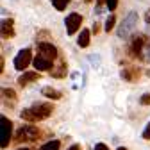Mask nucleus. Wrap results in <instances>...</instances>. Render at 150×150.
Instances as JSON below:
<instances>
[{"label": "nucleus", "instance_id": "1", "mask_svg": "<svg viewBox=\"0 0 150 150\" xmlns=\"http://www.w3.org/2000/svg\"><path fill=\"white\" fill-rule=\"evenodd\" d=\"M54 111V105L52 104H47V102H38V104H32L30 107L23 109L20 112V116L25 120V122H41V120H47Z\"/></svg>", "mask_w": 150, "mask_h": 150}, {"label": "nucleus", "instance_id": "2", "mask_svg": "<svg viewBox=\"0 0 150 150\" xmlns=\"http://www.w3.org/2000/svg\"><path fill=\"white\" fill-rule=\"evenodd\" d=\"M138 20H139V16H138L136 11H130V13L123 18L122 25L118 27V38H120V40H127V38L134 32V29L138 27Z\"/></svg>", "mask_w": 150, "mask_h": 150}, {"label": "nucleus", "instance_id": "3", "mask_svg": "<svg viewBox=\"0 0 150 150\" xmlns=\"http://www.w3.org/2000/svg\"><path fill=\"white\" fill-rule=\"evenodd\" d=\"M38 138H40V129L38 127H32V125H23L18 129V132L14 136V139L18 143L22 141H36Z\"/></svg>", "mask_w": 150, "mask_h": 150}, {"label": "nucleus", "instance_id": "4", "mask_svg": "<svg viewBox=\"0 0 150 150\" xmlns=\"http://www.w3.org/2000/svg\"><path fill=\"white\" fill-rule=\"evenodd\" d=\"M11 134H13V122L6 116H0V146L2 148L9 145Z\"/></svg>", "mask_w": 150, "mask_h": 150}, {"label": "nucleus", "instance_id": "5", "mask_svg": "<svg viewBox=\"0 0 150 150\" xmlns=\"http://www.w3.org/2000/svg\"><path fill=\"white\" fill-rule=\"evenodd\" d=\"M32 61H34V59H32L30 48H23V50H20V52L16 54V57H14V68H16L18 71H23Z\"/></svg>", "mask_w": 150, "mask_h": 150}, {"label": "nucleus", "instance_id": "6", "mask_svg": "<svg viewBox=\"0 0 150 150\" xmlns=\"http://www.w3.org/2000/svg\"><path fill=\"white\" fill-rule=\"evenodd\" d=\"M143 45H145V36L136 34L132 36V40L129 43V55L132 59H139L141 57V52H143Z\"/></svg>", "mask_w": 150, "mask_h": 150}, {"label": "nucleus", "instance_id": "7", "mask_svg": "<svg viewBox=\"0 0 150 150\" xmlns=\"http://www.w3.org/2000/svg\"><path fill=\"white\" fill-rule=\"evenodd\" d=\"M84 18L79 14V13H70L66 18H64V25H66V34L68 36H73L81 29V23H82Z\"/></svg>", "mask_w": 150, "mask_h": 150}, {"label": "nucleus", "instance_id": "8", "mask_svg": "<svg viewBox=\"0 0 150 150\" xmlns=\"http://www.w3.org/2000/svg\"><path fill=\"white\" fill-rule=\"evenodd\" d=\"M38 55L47 57L50 61H55L57 59V48H55L52 43H48V41H40L38 43Z\"/></svg>", "mask_w": 150, "mask_h": 150}, {"label": "nucleus", "instance_id": "9", "mask_svg": "<svg viewBox=\"0 0 150 150\" xmlns=\"http://www.w3.org/2000/svg\"><path fill=\"white\" fill-rule=\"evenodd\" d=\"M139 73H141V70L138 66H129V68H123L120 71V77L127 82H134V81L139 79Z\"/></svg>", "mask_w": 150, "mask_h": 150}, {"label": "nucleus", "instance_id": "10", "mask_svg": "<svg viewBox=\"0 0 150 150\" xmlns=\"http://www.w3.org/2000/svg\"><path fill=\"white\" fill-rule=\"evenodd\" d=\"M32 64H34V68L38 71H50L54 68V61H50L47 57H41V55H36L34 61H32Z\"/></svg>", "mask_w": 150, "mask_h": 150}, {"label": "nucleus", "instance_id": "11", "mask_svg": "<svg viewBox=\"0 0 150 150\" xmlns=\"http://www.w3.org/2000/svg\"><path fill=\"white\" fill-rule=\"evenodd\" d=\"M66 71H68V66H66V61H64V59H57V63H55L54 68L50 70L52 77H55V79H63V77H66Z\"/></svg>", "mask_w": 150, "mask_h": 150}, {"label": "nucleus", "instance_id": "12", "mask_svg": "<svg viewBox=\"0 0 150 150\" xmlns=\"http://www.w3.org/2000/svg\"><path fill=\"white\" fill-rule=\"evenodd\" d=\"M14 36V22L11 18H4L2 20V38H13Z\"/></svg>", "mask_w": 150, "mask_h": 150}, {"label": "nucleus", "instance_id": "13", "mask_svg": "<svg viewBox=\"0 0 150 150\" xmlns=\"http://www.w3.org/2000/svg\"><path fill=\"white\" fill-rule=\"evenodd\" d=\"M38 79H40V73H38V71H25L23 75H20L18 84H20V86H27L29 82H34Z\"/></svg>", "mask_w": 150, "mask_h": 150}, {"label": "nucleus", "instance_id": "14", "mask_svg": "<svg viewBox=\"0 0 150 150\" xmlns=\"http://www.w3.org/2000/svg\"><path fill=\"white\" fill-rule=\"evenodd\" d=\"M89 36H91V30H88V29H82V30H81V34H79V38H77V45H79L81 48L89 47Z\"/></svg>", "mask_w": 150, "mask_h": 150}, {"label": "nucleus", "instance_id": "15", "mask_svg": "<svg viewBox=\"0 0 150 150\" xmlns=\"http://www.w3.org/2000/svg\"><path fill=\"white\" fill-rule=\"evenodd\" d=\"M139 59L145 63H150V34H145V45H143V52Z\"/></svg>", "mask_w": 150, "mask_h": 150}, {"label": "nucleus", "instance_id": "16", "mask_svg": "<svg viewBox=\"0 0 150 150\" xmlns=\"http://www.w3.org/2000/svg\"><path fill=\"white\" fill-rule=\"evenodd\" d=\"M41 93L47 97V98H52V100H59L63 95H61V91H57V89H54V88H50V86H45L43 89H41Z\"/></svg>", "mask_w": 150, "mask_h": 150}, {"label": "nucleus", "instance_id": "17", "mask_svg": "<svg viewBox=\"0 0 150 150\" xmlns=\"http://www.w3.org/2000/svg\"><path fill=\"white\" fill-rule=\"evenodd\" d=\"M59 148H61V143H59L57 139H52V141L45 143L40 150H59Z\"/></svg>", "mask_w": 150, "mask_h": 150}, {"label": "nucleus", "instance_id": "18", "mask_svg": "<svg viewBox=\"0 0 150 150\" xmlns=\"http://www.w3.org/2000/svg\"><path fill=\"white\" fill-rule=\"evenodd\" d=\"M115 25H116V16H115V14H111L107 20H105V25H104L105 32H111L112 29H115Z\"/></svg>", "mask_w": 150, "mask_h": 150}, {"label": "nucleus", "instance_id": "19", "mask_svg": "<svg viewBox=\"0 0 150 150\" xmlns=\"http://www.w3.org/2000/svg\"><path fill=\"white\" fill-rule=\"evenodd\" d=\"M70 2H71V0H52V6L57 9V11H64Z\"/></svg>", "mask_w": 150, "mask_h": 150}, {"label": "nucleus", "instance_id": "20", "mask_svg": "<svg viewBox=\"0 0 150 150\" xmlns=\"http://www.w3.org/2000/svg\"><path fill=\"white\" fill-rule=\"evenodd\" d=\"M2 97H4L6 100L9 98V100L14 102V100H16V93H14L13 89H9V88H2Z\"/></svg>", "mask_w": 150, "mask_h": 150}, {"label": "nucleus", "instance_id": "21", "mask_svg": "<svg viewBox=\"0 0 150 150\" xmlns=\"http://www.w3.org/2000/svg\"><path fill=\"white\" fill-rule=\"evenodd\" d=\"M105 7L109 11H115L118 7V0H105Z\"/></svg>", "mask_w": 150, "mask_h": 150}, {"label": "nucleus", "instance_id": "22", "mask_svg": "<svg viewBox=\"0 0 150 150\" xmlns=\"http://www.w3.org/2000/svg\"><path fill=\"white\" fill-rule=\"evenodd\" d=\"M139 104H141V105H150V93H145V95H141Z\"/></svg>", "mask_w": 150, "mask_h": 150}, {"label": "nucleus", "instance_id": "23", "mask_svg": "<svg viewBox=\"0 0 150 150\" xmlns=\"http://www.w3.org/2000/svg\"><path fill=\"white\" fill-rule=\"evenodd\" d=\"M143 138H145V139H150V122H148V125H146L145 130H143Z\"/></svg>", "mask_w": 150, "mask_h": 150}, {"label": "nucleus", "instance_id": "24", "mask_svg": "<svg viewBox=\"0 0 150 150\" xmlns=\"http://www.w3.org/2000/svg\"><path fill=\"white\" fill-rule=\"evenodd\" d=\"M98 59H100L98 55H89V61H91L93 66H98Z\"/></svg>", "mask_w": 150, "mask_h": 150}, {"label": "nucleus", "instance_id": "25", "mask_svg": "<svg viewBox=\"0 0 150 150\" xmlns=\"http://www.w3.org/2000/svg\"><path fill=\"white\" fill-rule=\"evenodd\" d=\"M93 150H109V146H107V145H104V143H97Z\"/></svg>", "mask_w": 150, "mask_h": 150}, {"label": "nucleus", "instance_id": "26", "mask_svg": "<svg viewBox=\"0 0 150 150\" xmlns=\"http://www.w3.org/2000/svg\"><path fill=\"white\" fill-rule=\"evenodd\" d=\"M145 22L150 25V9H146V13H145Z\"/></svg>", "mask_w": 150, "mask_h": 150}, {"label": "nucleus", "instance_id": "27", "mask_svg": "<svg viewBox=\"0 0 150 150\" xmlns=\"http://www.w3.org/2000/svg\"><path fill=\"white\" fill-rule=\"evenodd\" d=\"M98 30H100V25L95 22V23H93V32H95V34H98Z\"/></svg>", "mask_w": 150, "mask_h": 150}, {"label": "nucleus", "instance_id": "28", "mask_svg": "<svg viewBox=\"0 0 150 150\" xmlns=\"http://www.w3.org/2000/svg\"><path fill=\"white\" fill-rule=\"evenodd\" d=\"M68 150H81V146H79V145H71Z\"/></svg>", "mask_w": 150, "mask_h": 150}, {"label": "nucleus", "instance_id": "29", "mask_svg": "<svg viewBox=\"0 0 150 150\" xmlns=\"http://www.w3.org/2000/svg\"><path fill=\"white\" fill-rule=\"evenodd\" d=\"M118 150H127V148H123V146H120V148H118Z\"/></svg>", "mask_w": 150, "mask_h": 150}, {"label": "nucleus", "instance_id": "30", "mask_svg": "<svg viewBox=\"0 0 150 150\" xmlns=\"http://www.w3.org/2000/svg\"><path fill=\"white\" fill-rule=\"evenodd\" d=\"M18 150H29V148H18Z\"/></svg>", "mask_w": 150, "mask_h": 150}]
</instances>
